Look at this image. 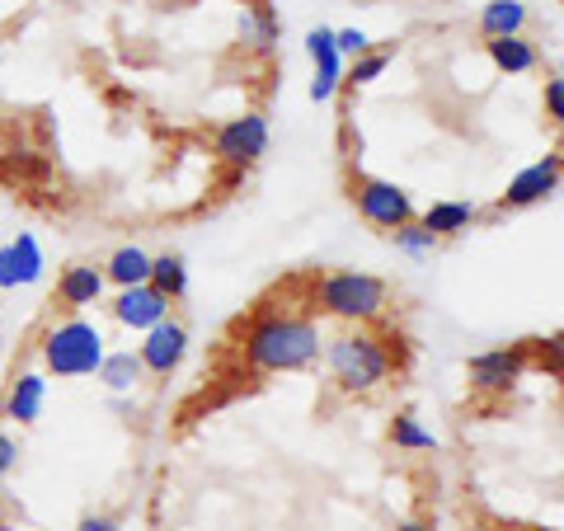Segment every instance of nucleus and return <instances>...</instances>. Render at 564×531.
Wrapping results in <instances>:
<instances>
[{"mask_svg": "<svg viewBox=\"0 0 564 531\" xmlns=\"http://www.w3.org/2000/svg\"><path fill=\"white\" fill-rule=\"evenodd\" d=\"M240 353H245V367L250 371L278 377V371H306L325 353V339H321V325L306 321V315L263 311L259 321L245 329Z\"/></svg>", "mask_w": 564, "mask_h": 531, "instance_id": "obj_1", "label": "nucleus"}, {"mask_svg": "<svg viewBox=\"0 0 564 531\" xmlns=\"http://www.w3.org/2000/svg\"><path fill=\"white\" fill-rule=\"evenodd\" d=\"M325 362H329V377L344 395H372L377 386L391 381L395 353L372 329H344L325 344Z\"/></svg>", "mask_w": 564, "mask_h": 531, "instance_id": "obj_2", "label": "nucleus"}, {"mask_svg": "<svg viewBox=\"0 0 564 531\" xmlns=\"http://www.w3.org/2000/svg\"><path fill=\"white\" fill-rule=\"evenodd\" d=\"M104 334L99 325L80 321V315H70V321L52 325L43 334V367L52 371L57 381H76V377H95L99 362H104Z\"/></svg>", "mask_w": 564, "mask_h": 531, "instance_id": "obj_3", "label": "nucleus"}, {"mask_svg": "<svg viewBox=\"0 0 564 531\" xmlns=\"http://www.w3.org/2000/svg\"><path fill=\"white\" fill-rule=\"evenodd\" d=\"M386 301H391V288L372 273H325L315 282V306L334 321H352V325H367V321H381Z\"/></svg>", "mask_w": 564, "mask_h": 531, "instance_id": "obj_4", "label": "nucleus"}, {"mask_svg": "<svg viewBox=\"0 0 564 531\" xmlns=\"http://www.w3.org/2000/svg\"><path fill=\"white\" fill-rule=\"evenodd\" d=\"M352 203H358V217L377 231H395V226L414 221L410 193L391 180H352Z\"/></svg>", "mask_w": 564, "mask_h": 531, "instance_id": "obj_5", "label": "nucleus"}, {"mask_svg": "<svg viewBox=\"0 0 564 531\" xmlns=\"http://www.w3.org/2000/svg\"><path fill=\"white\" fill-rule=\"evenodd\" d=\"M212 151H217V161H226L231 170L254 165L259 155L269 151V118H263V113H240L231 122H221Z\"/></svg>", "mask_w": 564, "mask_h": 531, "instance_id": "obj_6", "label": "nucleus"}, {"mask_svg": "<svg viewBox=\"0 0 564 531\" xmlns=\"http://www.w3.org/2000/svg\"><path fill=\"white\" fill-rule=\"evenodd\" d=\"M522 371H527V353L522 348H489V353H475L466 377H470V391L508 395L522 381Z\"/></svg>", "mask_w": 564, "mask_h": 531, "instance_id": "obj_7", "label": "nucleus"}, {"mask_svg": "<svg viewBox=\"0 0 564 531\" xmlns=\"http://www.w3.org/2000/svg\"><path fill=\"white\" fill-rule=\"evenodd\" d=\"M184 353H188V329L174 321V315H165L161 325H151L147 334H141V344H137L141 371H151V377H170V371H180Z\"/></svg>", "mask_w": 564, "mask_h": 531, "instance_id": "obj_8", "label": "nucleus"}, {"mask_svg": "<svg viewBox=\"0 0 564 531\" xmlns=\"http://www.w3.org/2000/svg\"><path fill=\"white\" fill-rule=\"evenodd\" d=\"M560 170H564L560 151H551V155H541V161H532L522 174H513V184H508V193L499 198V212L545 203V198H551V193L560 188Z\"/></svg>", "mask_w": 564, "mask_h": 531, "instance_id": "obj_9", "label": "nucleus"}, {"mask_svg": "<svg viewBox=\"0 0 564 531\" xmlns=\"http://www.w3.org/2000/svg\"><path fill=\"white\" fill-rule=\"evenodd\" d=\"M43 245L33 231H20L10 245H0V288H33L43 278Z\"/></svg>", "mask_w": 564, "mask_h": 531, "instance_id": "obj_10", "label": "nucleus"}, {"mask_svg": "<svg viewBox=\"0 0 564 531\" xmlns=\"http://www.w3.org/2000/svg\"><path fill=\"white\" fill-rule=\"evenodd\" d=\"M306 52L315 62V80H311V99L315 104H329L334 95L344 90V57L334 47V29H311L306 33Z\"/></svg>", "mask_w": 564, "mask_h": 531, "instance_id": "obj_11", "label": "nucleus"}, {"mask_svg": "<svg viewBox=\"0 0 564 531\" xmlns=\"http://www.w3.org/2000/svg\"><path fill=\"white\" fill-rule=\"evenodd\" d=\"M170 315V301L151 288V282H137V288H118L113 296V321L128 325L137 334H147L151 325H161Z\"/></svg>", "mask_w": 564, "mask_h": 531, "instance_id": "obj_12", "label": "nucleus"}, {"mask_svg": "<svg viewBox=\"0 0 564 531\" xmlns=\"http://www.w3.org/2000/svg\"><path fill=\"white\" fill-rule=\"evenodd\" d=\"M104 269H95V263H70V269L57 278V301L70 311H80V306H99V296H104Z\"/></svg>", "mask_w": 564, "mask_h": 531, "instance_id": "obj_13", "label": "nucleus"}, {"mask_svg": "<svg viewBox=\"0 0 564 531\" xmlns=\"http://www.w3.org/2000/svg\"><path fill=\"white\" fill-rule=\"evenodd\" d=\"M43 400H47V377L43 371H20L6 395V419L10 423H33L43 414Z\"/></svg>", "mask_w": 564, "mask_h": 531, "instance_id": "obj_14", "label": "nucleus"}, {"mask_svg": "<svg viewBox=\"0 0 564 531\" xmlns=\"http://www.w3.org/2000/svg\"><path fill=\"white\" fill-rule=\"evenodd\" d=\"M475 217H480V212H475V203H466V198H443V203H433L429 212H423L419 226H423V231H429L433 240H447V236L470 231Z\"/></svg>", "mask_w": 564, "mask_h": 531, "instance_id": "obj_15", "label": "nucleus"}, {"mask_svg": "<svg viewBox=\"0 0 564 531\" xmlns=\"http://www.w3.org/2000/svg\"><path fill=\"white\" fill-rule=\"evenodd\" d=\"M489 62L503 71V76H527V71L541 66V52L532 39H522V33H513V39H489Z\"/></svg>", "mask_w": 564, "mask_h": 531, "instance_id": "obj_16", "label": "nucleus"}, {"mask_svg": "<svg viewBox=\"0 0 564 531\" xmlns=\"http://www.w3.org/2000/svg\"><path fill=\"white\" fill-rule=\"evenodd\" d=\"M527 29V6L522 0H489V6L480 10V33L485 43L489 39H513V33Z\"/></svg>", "mask_w": 564, "mask_h": 531, "instance_id": "obj_17", "label": "nucleus"}, {"mask_svg": "<svg viewBox=\"0 0 564 531\" xmlns=\"http://www.w3.org/2000/svg\"><path fill=\"white\" fill-rule=\"evenodd\" d=\"M151 278V254L141 250V245H122L113 250V259L104 263V282H113V288H137V282Z\"/></svg>", "mask_w": 564, "mask_h": 531, "instance_id": "obj_18", "label": "nucleus"}, {"mask_svg": "<svg viewBox=\"0 0 564 531\" xmlns=\"http://www.w3.org/2000/svg\"><path fill=\"white\" fill-rule=\"evenodd\" d=\"M95 377L104 381V386H109V391H132V386L141 381V377H147V371H141V358H137V353L132 348H118V353H104V362H99V371H95Z\"/></svg>", "mask_w": 564, "mask_h": 531, "instance_id": "obj_19", "label": "nucleus"}, {"mask_svg": "<svg viewBox=\"0 0 564 531\" xmlns=\"http://www.w3.org/2000/svg\"><path fill=\"white\" fill-rule=\"evenodd\" d=\"M240 39L250 47H259V52H269L278 43V14H273L269 0H259V6H250L240 14Z\"/></svg>", "mask_w": 564, "mask_h": 531, "instance_id": "obj_20", "label": "nucleus"}, {"mask_svg": "<svg viewBox=\"0 0 564 531\" xmlns=\"http://www.w3.org/2000/svg\"><path fill=\"white\" fill-rule=\"evenodd\" d=\"M151 288L161 292L165 301H180L188 292V269H184V259L180 254H161V259H151Z\"/></svg>", "mask_w": 564, "mask_h": 531, "instance_id": "obj_21", "label": "nucleus"}, {"mask_svg": "<svg viewBox=\"0 0 564 531\" xmlns=\"http://www.w3.org/2000/svg\"><path fill=\"white\" fill-rule=\"evenodd\" d=\"M391 442H395L400 452H437V437L423 429L419 414H410V410L391 419Z\"/></svg>", "mask_w": 564, "mask_h": 531, "instance_id": "obj_22", "label": "nucleus"}, {"mask_svg": "<svg viewBox=\"0 0 564 531\" xmlns=\"http://www.w3.org/2000/svg\"><path fill=\"white\" fill-rule=\"evenodd\" d=\"M391 240H395V250H400V254H410V259H423V254H433V250H437V240L423 231L419 217H414V221H404V226H395Z\"/></svg>", "mask_w": 564, "mask_h": 531, "instance_id": "obj_23", "label": "nucleus"}, {"mask_svg": "<svg viewBox=\"0 0 564 531\" xmlns=\"http://www.w3.org/2000/svg\"><path fill=\"white\" fill-rule=\"evenodd\" d=\"M386 66H391L386 52H362V57H352V66H344V85H372Z\"/></svg>", "mask_w": 564, "mask_h": 531, "instance_id": "obj_24", "label": "nucleus"}, {"mask_svg": "<svg viewBox=\"0 0 564 531\" xmlns=\"http://www.w3.org/2000/svg\"><path fill=\"white\" fill-rule=\"evenodd\" d=\"M334 47H339V57H362V52H372V39L362 29H339L334 33Z\"/></svg>", "mask_w": 564, "mask_h": 531, "instance_id": "obj_25", "label": "nucleus"}, {"mask_svg": "<svg viewBox=\"0 0 564 531\" xmlns=\"http://www.w3.org/2000/svg\"><path fill=\"white\" fill-rule=\"evenodd\" d=\"M545 118H564V80L560 76H551L545 80Z\"/></svg>", "mask_w": 564, "mask_h": 531, "instance_id": "obj_26", "label": "nucleus"}, {"mask_svg": "<svg viewBox=\"0 0 564 531\" xmlns=\"http://www.w3.org/2000/svg\"><path fill=\"white\" fill-rule=\"evenodd\" d=\"M14 466H20V442H14L6 429H0V480H6Z\"/></svg>", "mask_w": 564, "mask_h": 531, "instance_id": "obj_27", "label": "nucleus"}, {"mask_svg": "<svg viewBox=\"0 0 564 531\" xmlns=\"http://www.w3.org/2000/svg\"><path fill=\"white\" fill-rule=\"evenodd\" d=\"M76 531H118V518H109V512H90V518H80Z\"/></svg>", "mask_w": 564, "mask_h": 531, "instance_id": "obj_28", "label": "nucleus"}, {"mask_svg": "<svg viewBox=\"0 0 564 531\" xmlns=\"http://www.w3.org/2000/svg\"><path fill=\"white\" fill-rule=\"evenodd\" d=\"M395 531H429V527H423V522H400Z\"/></svg>", "mask_w": 564, "mask_h": 531, "instance_id": "obj_29", "label": "nucleus"}]
</instances>
